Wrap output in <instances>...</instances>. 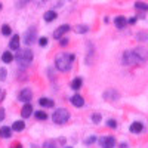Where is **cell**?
<instances>
[{"instance_id":"obj_1","label":"cell","mask_w":148,"mask_h":148,"mask_svg":"<svg viewBox=\"0 0 148 148\" xmlns=\"http://www.w3.org/2000/svg\"><path fill=\"white\" fill-rule=\"evenodd\" d=\"M73 61H74V55L73 53H61L56 56L55 59V67L59 70V71H68L71 68V64H73Z\"/></svg>"},{"instance_id":"obj_2","label":"cell","mask_w":148,"mask_h":148,"mask_svg":"<svg viewBox=\"0 0 148 148\" xmlns=\"http://www.w3.org/2000/svg\"><path fill=\"white\" fill-rule=\"evenodd\" d=\"M15 59L19 67H28L33 61V52L30 49H21L18 51V53L15 55Z\"/></svg>"},{"instance_id":"obj_3","label":"cell","mask_w":148,"mask_h":148,"mask_svg":"<svg viewBox=\"0 0 148 148\" xmlns=\"http://www.w3.org/2000/svg\"><path fill=\"white\" fill-rule=\"evenodd\" d=\"M70 119V113L65 110V108H56V111L52 114V120L55 125H64L67 123Z\"/></svg>"},{"instance_id":"obj_4","label":"cell","mask_w":148,"mask_h":148,"mask_svg":"<svg viewBox=\"0 0 148 148\" xmlns=\"http://www.w3.org/2000/svg\"><path fill=\"white\" fill-rule=\"evenodd\" d=\"M36 39H37V30H36V27L28 28L25 33H24V36H22V42H24L25 46H31L36 42Z\"/></svg>"},{"instance_id":"obj_5","label":"cell","mask_w":148,"mask_h":148,"mask_svg":"<svg viewBox=\"0 0 148 148\" xmlns=\"http://www.w3.org/2000/svg\"><path fill=\"white\" fill-rule=\"evenodd\" d=\"M123 64L125 65H138L139 64V61L133 51H126L123 53Z\"/></svg>"},{"instance_id":"obj_6","label":"cell","mask_w":148,"mask_h":148,"mask_svg":"<svg viewBox=\"0 0 148 148\" xmlns=\"http://www.w3.org/2000/svg\"><path fill=\"white\" fill-rule=\"evenodd\" d=\"M135 55H136V58H138V61H139V64H144L145 61L148 59V51L145 47H136L135 49Z\"/></svg>"},{"instance_id":"obj_7","label":"cell","mask_w":148,"mask_h":148,"mask_svg":"<svg viewBox=\"0 0 148 148\" xmlns=\"http://www.w3.org/2000/svg\"><path fill=\"white\" fill-rule=\"evenodd\" d=\"M70 31V25L68 24H62V25H59L56 30H55V33H53V37L56 40H59V39H62V36L65 34V33H68Z\"/></svg>"},{"instance_id":"obj_8","label":"cell","mask_w":148,"mask_h":148,"mask_svg":"<svg viewBox=\"0 0 148 148\" xmlns=\"http://www.w3.org/2000/svg\"><path fill=\"white\" fill-rule=\"evenodd\" d=\"M102 96H104L105 101H117L119 98H120V93H119L116 89H108V90L104 92Z\"/></svg>"},{"instance_id":"obj_9","label":"cell","mask_w":148,"mask_h":148,"mask_svg":"<svg viewBox=\"0 0 148 148\" xmlns=\"http://www.w3.org/2000/svg\"><path fill=\"white\" fill-rule=\"evenodd\" d=\"M31 98H33V90L31 89H22L21 93L18 95V99L25 102V104H28V101H31Z\"/></svg>"},{"instance_id":"obj_10","label":"cell","mask_w":148,"mask_h":148,"mask_svg":"<svg viewBox=\"0 0 148 148\" xmlns=\"http://www.w3.org/2000/svg\"><path fill=\"white\" fill-rule=\"evenodd\" d=\"M99 144L102 148H114L116 139H114V136H105V138H101Z\"/></svg>"},{"instance_id":"obj_11","label":"cell","mask_w":148,"mask_h":148,"mask_svg":"<svg viewBox=\"0 0 148 148\" xmlns=\"http://www.w3.org/2000/svg\"><path fill=\"white\" fill-rule=\"evenodd\" d=\"M71 104L76 107V108H80V107H83L84 105V99H83V96L82 95H79V93H76V95H73L71 96Z\"/></svg>"},{"instance_id":"obj_12","label":"cell","mask_w":148,"mask_h":148,"mask_svg":"<svg viewBox=\"0 0 148 148\" xmlns=\"http://www.w3.org/2000/svg\"><path fill=\"white\" fill-rule=\"evenodd\" d=\"M9 49L10 51H19V36L18 34L12 36L10 43H9Z\"/></svg>"},{"instance_id":"obj_13","label":"cell","mask_w":148,"mask_h":148,"mask_svg":"<svg viewBox=\"0 0 148 148\" xmlns=\"http://www.w3.org/2000/svg\"><path fill=\"white\" fill-rule=\"evenodd\" d=\"M31 113H33V105L31 104H25L22 107V110H21V114H22L24 119H28L31 116Z\"/></svg>"},{"instance_id":"obj_14","label":"cell","mask_w":148,"mask_h":148,"mask_svg":"<svg viewBox=\"0 0 148 148\" xmlns=\"http://www.w3.org/2000/svg\"><path fill=\"white\" fill-rule=\"evenodd\" d=\"M114 24H116V27L117 28H125L126 25H127V19L125 18V16H116V19H114Z\"/></svg>"},{"instance_id":"obj_15","label":"cell","mask_w":148,"mask_h":148,"mask_svg":"<svg viewBox=\"0 0 148 148\" xmlns=\"http://www.w3.org/2000/svg\"><path fill=\"white\" fill-rule=\"evenodd\" d=\"M82 86H83V79L82 77H76V79L71 82V89L73 90H79Z\"/></svg>"},{"instance_id":"obj_16","label":"cell","mask_w":148,"mask_h":148,"mask_svg":"<svg viewBox=\"0 0 148 148\" xmlns=\"http://www.w3.org/2000/svg\"><path fill=\"white\" fill-rule=\"evenodd\" d=\"M142 129H144V126H142V123H139V121H135V123L130 125V132L132 133H141Z\"/></svg>"},{"instance_id":"obj_17","label":"cell","mask_w":148,"mask_h":148,"mask_svg":"<svg viewBox=\"0 0 148 148\" xmlns=\"http://www.w3.org/2000/svg\"><path fill=\"white\" fill-rule=\"evenodd\" d=\"M25 129V123H24L22 120H16L14 125H12V130H15V132H21Z\"/></svg>"},{"instance_id":"obj_18","label":"cell","mask_w":148,"mask_h":148,"mask_svg":"<svg viewBox=\"0 0 148 148\" xmlns=\"http://www.w3.org/2000/svg\"><path fill=\"white\" fill-rule=\"evenodd\" d=\"M12 135V129L10 127H8V126H3V127H0V138H3V139H6V138H9Z\"/></svg>"},{"instance_id":"obj_19","label":"cell","mask_w":148,"mask_h":148,"mask_svg":"<svg viewBox=\"0 0 148 148\" xmlns=\"http://www.w3.org/2000/svg\"><path fill=\"white\" fill-rule=\"evenodd\" d=\"M39 104H40L42 107H45V108H52V107H53V101L49 99V98H40Z\"/></svg>"},{"instance_id":"obj_20","label":"cell","mask_w":148,"mask_h":148,"mask_svg":"<svg viewBox=\"0 0 148 148\" xmlns=\"http://www.w3.org/2000/svg\"><path fill=\"white\" fill-rule=\"evenodd\" d=\"M14 59H15V56L12 55V53H10L9 51H6V52H5V53L2 55V61H3L5 64H10V62H12V61H14Z\"/></svg>"},{"instance_id":"obj_21","label":"cell","mask_w":148,"mask_h":148,"mask_svg":"<svg viewBox=\"0 0 148 148\" xmlns=\"http://www.w3.org/2000/svg\"><path fill=\"white\" fill-rule=\"evenodd\" d=\"M55 18H56V12L55 10H47L45 14V21L46 22H52Z\"/></svg>"},{"instance_id":"obj_22","label":"cell","mask_w":148,"mask_h":148,"mask_svg":"<svg viewBox=\"0 0 148 148\" xmlns=\"http://www.w3.org/2000/svg\"><path fill=\"white\" fill-rule=\"evenodd\" d=\"M34 116H36L37 120H46V119H47V114L45 113V111H36Z\"/></svg>"},{"instance_id":"obj_23","label":"cell","mask_w":148,"mask_h":148,"mask_svg":"<svg viewBox=\"0 0 148 148\" xmlns=\"http://www.w3.org/2000/svg\"><path fill=\"white\" fill-rule=\"evenodd\" d=\"M74 30H76V33H79V34H84V33H88L89 27L88 25H77Z\"/></svg>"},{"instance_id":"obj_24","label":"cell","mask_w":148,"mask_h":148,"mask_svg":"<svg viewBox=\"0 0 148 148\" xmlns=\"http://www.w3.org/2000/svg\"><path fill=\"white\" fill-rule=\"evenodd\" d=\"M135 8H136L138 10H148V5L144 3V2H136L135 3Z\"/></svg>"},{"instance_id":"obj_25","label":"cell","mask_w":148,"mask_h":148,"mask_svg":"<svg viewBox=\"0 0 148 148\" xmlns=\"http://www.w3.org/2000/svg\"><path fill=\"white\" fill-rule=\"evenodd\" d=\"M10 33H12V28L8 25V24H5V25L2 27V34H3V36H9Z\"/></svg>"},{"instance_id":"obj_26","label":"cell","mask_w":148,"mask_h":148,"mask_svg":"<svg viewBox=\"0 0 148 148\" xmlns=\"http://www.w3.org/2000/svg\"><path fill=\"white\" fill-rule=\"evenodd\" d=\"M136 39H138L139 42H148V34H147V33H139V34L136 36Z\"/></svg>"},{"instance_id":"obj_27","label":"cell","mask_w":148,"mask_h":148,"mask_svg":"<svg viewBox=\"0 0 148 148\" xmlns=\"http://www.w3.org/2000/svg\"><path fill=\"white\" fill-rule=\"evenodd\" d=\"M43 148H56V142L55 141H46L43 144Z\"/></svg>"},{"instance_id":"obj_28","label":"cell","mask_w":148,"mask_h":148,"mask_svg":"<svg viewBox=\"0 0 148 148\" xmlns=\"http://www.w3.org/2000/svg\"><path fill=\"white\" fill-rule=\"evenodd\" d=\"M107 126H108V127H111V129H116V127H117V121H116V120H113V119H110V120L107 121Z\"/></svg>"},{"instance_id":"obj_29","label":"cell","mask_w":148,"mask_h":148,"mask_svg":"<svg viewBox=\"0 0 148 148\" xmlns=\"http://www.w3.org/2000/svg\"><path fill=\"white\" fill-rule=\"evenodd\" d=\"M92 121H93V123H96V125H98V123L101 121V114H99V113H95V114L92 116Z\"/></svg>"},{"instance_id":"obj_30","label":"cell","mask_w":148,"mask_h":148,"mask_svg":"<svg viewBox=\"0 0 148 148\" xmlns=\"http://www.w3.org/2000/svg\"><path fill=\"white\" fill-rule=\"evenodd\" d=\"M95 141H96V136H93V135H92V136H89L88 139L84 141V144H86V145H90V144H93Z\"/></svg>"},{"instance_id":"obj_31","label":"cell","mask_w":148,"mask_h":148,"mask_svg":"<svg viewBox=\"0 0 148 148\" xmlns=\"http://www.w3.org/2000/svg\"><path fill=\"white\" fill-rule=\"evenodd\" d=\"M0 80H6V68H2L0 70Z\"/></svg>"},{"instance_id":"obj_32","label":"cell","mask_w":148,"mask_h":148,"mask_svg":"<svg viewBox=\"0 0 148 148\" xmlns=\"http://www.w3.org/2000/svg\"><path fill=\"white\" fill-rule=\"evenodd\" d=\"M39 45L40 46H46L47 45V39H46V37H42V39L39 40Z\"/></svg>"},{"instance_id":"obj_33","label":"cell","mask_w":148,"mask_h":148,"mask_svg":"<svg viewBox=\"0 0 148 148\" xmlns=\"http://www.w3.org/2000/svg\"><path fill=\"white\" fill-rule=\"evenodd\" d=\"M61 40V46H67L68 45V39L67 37H62V39H59Z\"/></svg>"},{"instance_id":"obj_34","label":"cell","mask_w":148,"mask_h":148,"mask_svg":"<svg viewBox=\"0 0 148 148\" xmlns=\"http://www.w3.org/2000/svg\"><path fill=\"white\" fill-rule=\"evenodd\" d=\"M28 2L30 0H18V5H19V8H22V6H25Z\"/></svg>"},{"instance_id":"obj_35","label":"cell","mask_w":148,"mask_h":148,"mask_svg":"<svg viewBox=\"0 0 148 148\" xmlns=\"http://www.w3.org/2000/svg\"><path fill=\"white\" fill-rule=\"evenodd\" d=\"M3 119H5V110L0 108V121H3Z\"/></svg>"},{"instance_id":"obj_36","label":"cell","mask_w":148,"mask_h":148,"mask_svg":"<svg viewBox=\"0 0 148 148\" xmlns=\"http://www.w3.org/2000/svg\"><path fill=\"white\" fill-rule=\"evenodd\" d=\"M136 22V16H132L130 19H129V24H135Z\"/></svg>"},{"instance_id":"obj_37","label":"cell","mask_w":148,"mask_h":148,"mask_svg":"<svg viewBox=\"0 0 148 148\" xmlns=\"http://www.w3.org/2000/svg\"><path fill=\"white\" fill-rule=\"evenodd\" d=\"M12 148H22V147H21V145H19V144H16V145H15V147H12Z\"/></svg>"},{"instance_id":"obj_38","label":"cell","mask_w":148,"mask_h":148,"mask_svg":"<svg viewBox=\"0 0 148 148\" xmlns=\"http://www.w3.org/2000/svg\"><path fill=\"white\" fill-rule=\"evenodd\" d=\"M2 8H3V5H2V3H0V10H2Z\"/></svg>"},{"instance_id":"obj_39","label":"cell","mask_w":148,"mask_h":148,"mask_svg":"<svg viewBox=\"0 0 148 148\" xmlns=\"http://www.w3.org/2000/svg\"><path fill=\"white\" fill-rule=\"evenodd\" d=\"M65 148H73V147H65Z\"/></svg>"},{"instance_id":"obj_40","label":"cell","mask_w":148,"mask_h":148,"mask_svg":"<svg viewBox=\"0 0 148 148\" xmlns=\"http://www.w3.org/2000/svg\"><path fill=\"white\" fill-rule=\"evenodd\" d=\"M43 2H47V0H43Z\"/></svg>"}]
</instances>
